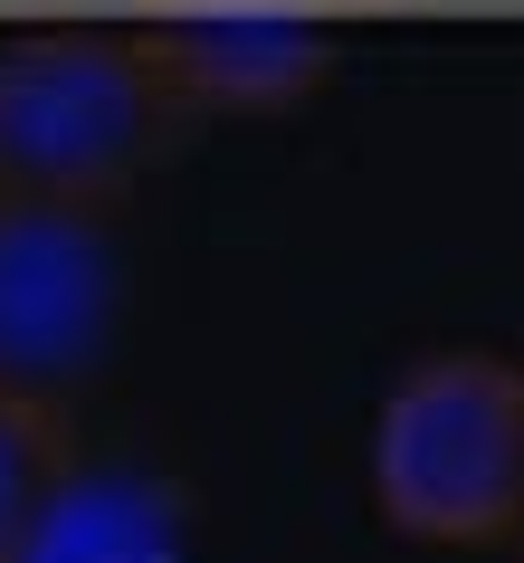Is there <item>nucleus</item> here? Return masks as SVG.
Wrapping results in <instances>:
<instances>
[{
	"instance_id": "obj_1",
	"label": "nucleus",
	"mask_w": 524,
	"mask_h": 563,
	"mask_svg": "<svg viewBox=\"0 0 524 563\" xmlns=\"http://www.w3.org/2000/svg\"><path fill=\"white\" fill-rule=\"evenodd\" d=\"M191 134L153 30H20L0 38V201L115 210Z\"/></svg>"
},
{
	"instance_id": "obj_2",
	"label": "nucleus",
	"mask_w": 524,
	"mask_h": 563,
	"mask_svg": "<svg viewBox=\"0 0 524 563\" xmlns=\"http://www.w3.org/2000/svg\"><path fill=\"white\" fill-rule=\"evenodd\" d=\"M381 526L410 544H515L524 534V363L487 344L420 354L372 411L363 449Z\"/></svg>"
},
{
	"instance_id": "obj_3",
	"label": "nucleus",
	"mask_w": 524,
	"mask_h": 563,
	"mask_svg": "<svg viewBox=\"0 0 524 563\" xmlns=\"http://www.w3.org/2000/svg\"><path fill=\"white\" fill-rule=\"evenodd\" d=\"M124 325L115 210L0 201V383L67 401Z\"/></svg>"
},
{
	"instance_id": "obj_4",
	"label": "nucleus",
	"mask_w": 524,
	"mask_h": 563,
	"mask_svg": "<svg viewBox=\"0 0 524 563\" xmlns=\"http://www.w3.org/2000/svg\"><path fill=\"white\" fill-rule=\"evenodd\" d=\"M191 124L201 115H296L334 77V30L305 10H181L153 20Z\"/></svg>"
},
{
	"instance_id": "obj_5",
	"label": "nucleus",
	"mask_w": 524,
	"mask_h": 563,
	"mask_svg": "<svg viewBox=\"0 0 524 563\" xmlns=\"http://www.w3.org/2000/svg\"><path fill=\"white\" fill-rule=\"evenodd\" d=\"M10 563H191V497L134 459H77Z\"/></svg>"
},
{
	"instance_id": "obj_6",
	"label": "nucleus",
	"mask_w": 524,
	"mask_h": 563,
	"mask_svg": "<svg viewBox=\"0 0 524 563\" xmlns=\"http://www.w3.org/2000/svg\"><path fill=\"white\" fill-rule=\"evenodd\" d=\"M77 459H87V449H77L67 401H38V391H10V383H0V563L20 554L30 516L48 506V487H58Z\"/></svg>"
},
{
	"instance_id": "obj_7",
	"label": "nucleus",
	"mask_w": 524,
	"mask_h": 563,
	"mask_svg": "<svg viewBox=\"0 0 524 563\" xmlns=\"http://www.w3.org/2000/svg\"><path fill=\"white\" fill-rule=\"evenodd\" d=\"M515 554H524V534H515Z\"/></svg>"
}]
</instances>
